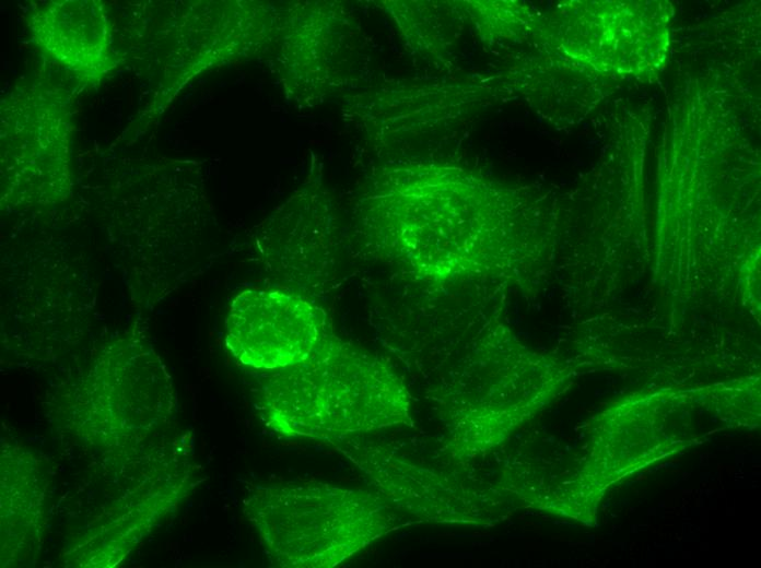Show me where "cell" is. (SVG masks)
Masks as SVG:
<instances>
[{"label":"cell","mask_w":761,"mask_h":568,"mask_svg":"<svg viewBox=\"0 0 761 568\" xmlns=\"http://www.w3.org/2000/svg\"><path fill=\"white\" fill-rule=\"evenodd\" d=\"M34 44L82 81L97 84L114 67L106 4L58 0L34 7L28 17Z\"/></svg>","instance_id":"52a82bcc"},{"label":"cell","mask_w":761,"mask_h":568,"mask_svg":"<svg viewBox=\"0 0 761 568\" xmlns=\"http://www.w3.org/2000/svg\"><path fill=\"white\" fill-rule=\"evenodd\" d=\"M473 348L471 359L443 389L441 415L450 436L448 449L458 459L483 454L501 445L530 415L517 388V372L491 329Z\"/></svg>","instance_id":"277c9868"},{"label":"cell","mask_w":761,"mask_h":568,"mask_svg":"<svg viewBox=\"0 0 761 568\" xmlns=\"http://www.w3.org/2000/svg\"><path fill=\"white\" fill-rule=\"evenodd\" d=\"M339 449L396 509L428 522L493 525L494 501L476 486L417 465L380 445L344 443Z\"/></svg>","instance_id":"8992f818"},{"label":"cell","mask_w":761,"mask_h":568,"mask_svg":"<svg viewBox=\"0 0 761 568\" xmlns=\"http://www.w3.org/2000/svg\"><path fill=\"white\" fill-rule=\"evenodd\" d=\"M379 493L321 482L253 486L243 513L272 561L283 568H331L400 526Z\"/></svg>","instance_id":"7a4b0ae2"},{"label":"cell","mask_w":761,"mask_h":568,"mask_svg":"<svg viewBox=\"0 0 761 568\" xmlns=\"http://www.w3.org/2000/svg\"><path fill=\"white\" fill-rule=\"evenodd\" d=\"M70 129L67 97L50 85L16 86L2 99V173L21 197L58 198L68 189Z\"/></svg>","instance_id":"3957f363"},{"label":"cell","mask_w":761,"mask_h":568,"mask_svg":"<svg viewBox=\"0 0 761 568\" xmlns=\"http://www.w3.org/2000/svg\"><path fill=\"white\" fill-rule=\"evenodd\" d=\"M327 332L326 313L305 296L254 287L231 303L225 344L243 365L272 371L304 360Z\"/></svg>","instance_id":"5b68a950"},{"label":"cell","mask_w":761,"mask_h":568,"mask_svg":"<svg viewBox=\"0 0 761 568\" xmlns=\"http://www.w3.org/2000/svg\"><path fill=\"white\" fill-rule=\"evenodd\" d=\"M259 404L276 433L332 445L413 425L410 394L396 371L329 332L304 360L272 370L261 386Z\"/></svg>","instance_id":"6da1fadb"}]
</instances>
